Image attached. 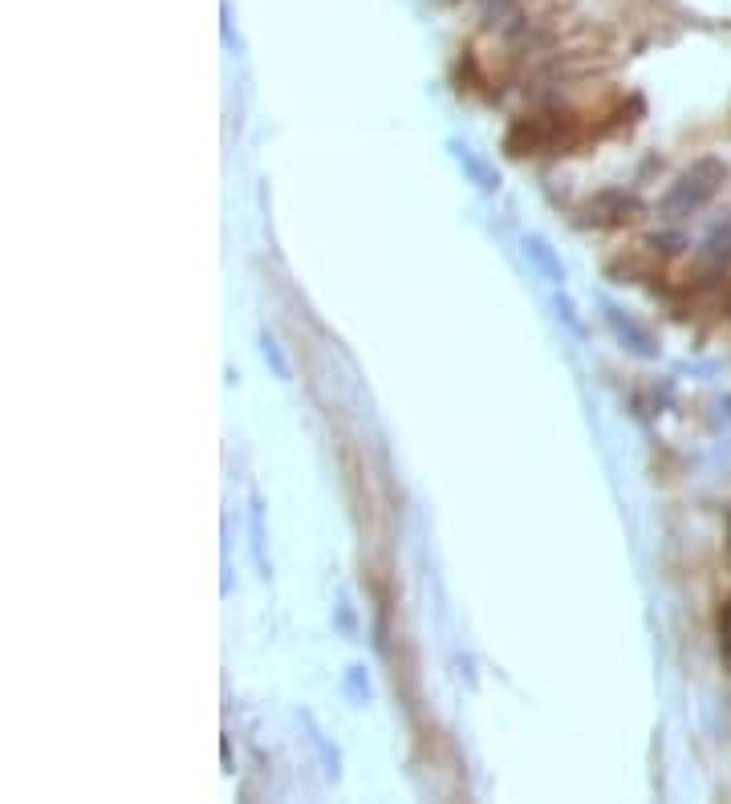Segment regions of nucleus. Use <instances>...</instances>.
Segmentation results:
<instances>
[{
  "mask_svg": "<svg viewBox=\"0 0 731 804\" xmlns=\"http://www.w3.org/2000/svg\"><path fill=\"white\" fill-rule=\"evenodd\" d=\"M715 634H720V651L731 659V597L720 605V614H715Z\"/></svg>",
  "mask_w": 731,
  "mask_h": 804,
  "instance_id": "1",
  "label": "nucleus"
},
{
  "mask_svg": "<svg viewBox=\"0 0 731 804\" xmlns=\"http://www.w3.org/2000/svg\"><path fill=\"white\" fill-rule=\"evenodd\" d=\"M728 556H731V521H728Z\"/></svg>",
  "mask_w": 731,
  "mask_h": 804,
  "instance_id": "2",
  "label": "nucleus"
}]
</instances>
